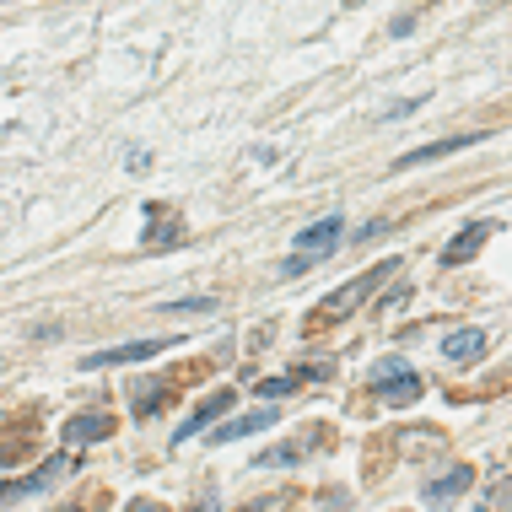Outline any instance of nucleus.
Segmentation results:
<instances>
[{
  "label": "nucleus",
  "mask_w": 512,
  "mask_h": 512,
  "mask_svg": "<svg viewBox=\"0 0 512 512\" xmlns=\"http://www.w3.org/2000/svg\"><path fill=\"white\" fill-rule=\"evenodd\" d=\"M469 486H475V469H469V464H453L448 475L426 480V486H421V496H426L432 507H442V502H453V496H464Z\"/></svg>",
  "instance_id": "4"
},
{
  "label": "nucleus",
  "mask_w": 512,
  "mask_h": 512,
  "mask_svg": "<svg viewBox=\"0 0 512 512\" xmlns=\"http://www.w3.org/2000/svg\"><path fill=\"white\" fill-rule=\"evenodd\" d=\"M345 238V221H340V211L335 216H324V221H313V227H302L297 232V248H302V265H313L318 254H329Z\"/></svg>",
  "instance_id": "3"
},
{
  "label": "nucleus",
  "mask_w": 512,
  "mask_h": 512,
  "mask_svg": "<svg viewBox=\"0 0 512 512\" xmlns=\"http://www.w3.org/2000/svg\"><path fill=\"white\" fill-rule=\"evenodd\" d=\"M232 410V389H216L211 399H205V405L195 410V415H189V421L184 426H178V432H173V442H189V437H200L205 432V426H211L216 421V415H227Z\"/></svg>",
  "instance_id": "6"
},
{
  "label": "nucleus",
  "mask_w": 512,
  "mask_h": 512,
  "mask_svg": "<svg viewBox=\"0 0 512 512\" xmlns=\"http://www.w3.org/2000/svg\"><path fill=\"white\" fill-rule=\"evenodd\" d=\"M475 141H480V135H448V141H432V146H421V151H405L394 168H421V162H437V157H448V151H464V146H475Z\"/></svg>",
  "instance_id": "8"
},
{
  "label": "nucleus",
  "mask_w": 512,
  "mask_h": 512,
  "mask_svg": "<svg viewBox=\"0 0 512 512\" xmlns=\"http://www.w3.org/2000/svg\"><path fill=\"white\" fill-rule=\"evenodd\" d=\"M168 340H130V345H108V351H92L87 362V372H98V367H130V362H151V356L162 351Z\"/></svg>",
  "instance_id": "2"
},
{
  "label": "nucleus",
  "mask_w": 512,
  "mask_h": 512,
  "mask_svg": "<svg viewBox=\"0 0 512 512\" xmlns=\"http://www.w3.org/2000/svg\"><path fill=\"white\" fill-rule=\"evenodd\" d=\"M281 421L270 405L265 410H248V415H238V421H227V426H216L211 432V442H238V437H254V432H270V426Z\"/></svg>",
  "instance_id": "7"
},
{
  "label": "nucleus",
  "mask_w": 512,
  "mask_h": 512,
  "mask_svg": "<svg viewBox=\"0 0 512 512\" xmlns=\"http://www.w3.org/2000/svg\"><path fill=\"white\" fill-rule=\"evenodd\" d=\"M410 27H415V11H399V17H394V38H405Z\"/></svg>",
  "instance_id": "16"
},
{
  "label": "nucleus",
  "mask_w": 512,
  "mask_h": 512,
  "mask_svg": "<svg viewBox=\"0 0 512 512\" xmlns=\"http://www.w3.org/2000/svg\"><path fill=\"white\" fill-rule=\"evenodd\" d=\"M216 308H221L216 297H184V302H168L162 313H216Z\"/></svg>",
  "instance_id": "14"
},
{
  "label": "nucleus",
  "mask_w": 512,
  "mask_h": 512,
  "mask_svg": "<svg viewBox=\"0 0 512 512\" xmlns=\"http://www.w3.org/2000/svg\"><path fill=\"white\" fill-rule=\"evenodd\" d=\"M98 437H114V415H76L71 426H65V442H98Z\"/></svg>",
  "instance_id": "11"
},
{
  "label": "nucleus",
  "mask_w": 512,
  "mask_h": 512,
  "mask_svg": "<svg viewBox=\"0 0 512 512\" xmlns=\"http://www.w3.org/2000/svg\"><path fill=\"white\" fill-rule=\"evenodd\" d=\"M372 389H378L383 405H415L421 399V372H415L405 356H383L372 367Z\"/></svg>",
  "instance_id": "1"
},
{
  "label": "nucleus",
  "mask_w": 512,
  "mask_h": 512,
  "mask_svg": "<svg viewBox=\"0 0 512 512\" xmlns=\"http://www.w3.org/2000/svg\"><path fill=\"white\" fill-rule=\"evenodd\" d=\"M130 512H162V507H151V502H130Z\"/></svg>",
  "instance_id": "17"
},
{
  "label": "nucleus",
  "mask_w": 512,
  "mask_h": 512,
  "mask_svg": "<svg viewBox=\"0 0 512 512\" xmlns=\"http://www.w3.org/2000/svg\"><path fill=\"white\" fill-rule=\"evenodd\" d=\"M302 459V442H281V448H270V453H259V469H281V464H297Z\"/></svg>",
  "instance_id": "12"
},
{
  "label": "nucleus",
  "mask_w": 512,
  "mask_h": 512,
  "mask_svg": "<svg viewBox=\"0 0 512 512\" xmlns=\"http://www.w3.org/2000/svg\"><path fill=\"white\" fill-rule=\"evenodd\" d=\"M486 238H491V221H475V227H464L459 238H453L448 248H442V265H464V259L475 254V248L486 243Z\"/></svg>",
  "instance_id": "10"
},
{
  "label": "nucleus",
  "mask_w": 512,
  "mask_h": 512,
  "mask_svg": "<svg viewBox=\"0 0 512 512\" xmlns=\"http://www.w3.org/2000/svg\"><path fill=\"white\" fill-rule=\"evenodd\" d=\"M65 475V459H49L44 469H38V475H27V480H6V486H0V507L6 502H17V496H33V491H49L54 480Z\"/></svg>",
  "instance_id": "5"
},
{
  "label": "nucleus",
  "mask_w": 512,
  "mask_h": 512,
  "mask_svg": "<svg viewBox=\"0 0 512 512\" xmlns=\"http://www.w3.org/2000/svg\"><path fill=\"white\" fill-rule=\"evenodd\" d=\"M480 351H486V329H453V335L442 340V356H448V362H475Z\"/></svg>",
  "instance_id": "9"
},
{
  "label": "nucleus",
  "mask_w": 512,
  "mask_h": 512,
  "mask_svg": "<svg viewBox=\"0 0 512 512\" xmlns=\"http://www.w3.org/2000/svg\"><path fill=\"white\" fill-rule=\"evenodd\" d=\"M491 507H496V512H507V507H512V480H496V491H491Z\"/></svg>",
  "instance_id": "15"
},
{
  "label": "nucleus",
  "mask_w": 512,
  "mask_h": 512,
  "mask_svg": "<svg viewBox=\"0 0 512 512\" xmlns=\"http://www.w3.org/2000/svg\"><path fill=\"white\" fill-rule=\"evenodd\" d=\"M297 372H286V378H265V383H259V394H265V399H281V394H297Z\"/></svg>",
  "instance_id": "13"
}]
</instances>
